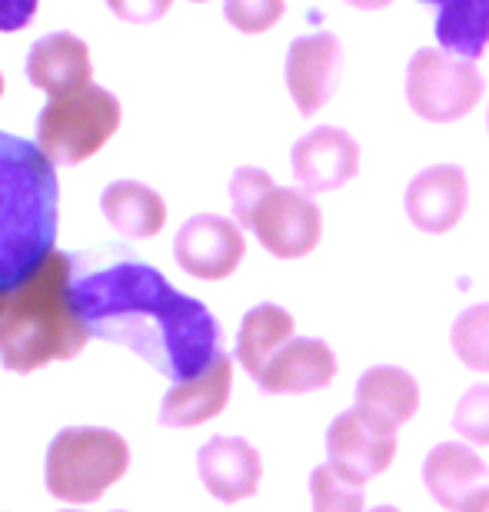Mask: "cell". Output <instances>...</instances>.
I'll return each instance as SVG.
<instances>
[{
  "label": "cell",
  "mask_w": 489,
  "mask_h": 512,
  "mask_svg": "<svg viewBox=\"0 0 489 512\" xmlns=\"http://www.w3.org/2000/svg\"><path fill=\"white\" fill-rule=\"evenodd\" d=\"M197 476L220 503H240L260 489V453L240 436H213L197 453Z\"/></svg>",
  "instance_id": "cell-14"
},
{
  "label": "cell",
  "mask_w": 489,
  "mask_h": 512,
  "mask_svg": "<svg viewBox=\"0 0 489 512\" xmlns=\"http://www.w3.org/2000/svg\"><path fill=\"white\" fill-rule=\"evenodd\" d=\"M293 340V316L277 303H260L243 316L237 333V363L260 383L263 370Z\"/></svg>",
  "instance_id": "cell-19"
},
{
  "label": "cell",
  "mask_w": 489,
  "mask_h": 512,
  "mask_svg": "<svg viewBox=\"0 0 489 512\" xmlns=\"http://www.w3.org/2000/svg\"><path fill=\"white\" fill-rule=\"evenodd\" d=\"M336 376V356L323 340L293 336L273 363L260 376V389L267 396H300L330 386Z\"/></svg>",
  "instance_id": "cell-15"
},
{
  "label": "cell",
  "mask_w": 489,
  "mask_h": 512,
  "mask_svg": "<svg viewBox=\"0 0 489 512\" xmlns=\"http://www.w3.org/2000/svg\"><path fill=\"white\" fill-rule=\"evenodd\" d=\"M100 210L107 223L127 240L157 237L167 223V207L157 190L144 187L137 180H117L100 193Z\"/></svg>",
  "instance_id": "cell-18"
},
{
  "label": "cell",
  "mask_w": 489,
  "mask_h": 512,
  "mask_svg": "<svg viewBox=\"0 0 489 512\" xmlns=\"http://www.w3.org/2000/svg\"><path fill=\"white\" fill-rule=\"evenodd\" d=\"M37 14V0H0V34H17Z\"/></svg>",
  "instance_id": "cell-28"
},
{
  "label": "cell",
  "mask_w": 489,
  "mask_h": 512,
  "mask_svg": "<svg viewBox=\"0 0 489 512\" xmlns=\"http://www.w3.org/2000/svg\"><path fill=\"white\" fill-rule=\"evenodd\" d=\"M230 386H233V360L227 353H220L210 370H203L187 383H177L163 396L160 426L190 429L220 416L230 403Z\"/></svg>",
  "instance_id": "cell-16"
},
{
  "label": "cell",
  "mask_w": 489,
  "mask_h": 512,
  "mask_svg": "<svg viewBox=\"0 0 489 512\" xmlns=\"http://www.w3.org/2000/svg\"><path fill=\"white\" fill-rule=\"evenodd\" d=\"M486 127H489V114H486Z\"/></svg>",
  "instance_id": "cell-34"
},
{
  "label": "cell",
  "mask_w": 489,
  "mask_h": 512,
  "mask_svg": "<svg viewBox=\"0 0 489 512\" xmlns=\"http://www.w3.org/2000/svg\"><path fill=\"white\" fill-rule=\"evenodd\" d=\"M193 4H203V0H193Z\"/></svg>",
  "instance_id": "cell-33"
},
{
  "label": "cell",
  "mask_w": 489,
  "mask_h": 512,
  "mask_svg": "<svg viewBox=\"0 0 489 512\" xmlns=\"http://www.w3.org/2000/svg\"><path fill=\"white\" fill-rule=\"evenodd\" d=\"M370 512H400L396 506H376V509H370Z\"/></svg>",
  "instance_id": "cell-31"
},
{
  "label": "cell",
  "mask_w": 489,
  "mask_h": 512,
  "mask_svg": "<svg viewBox=\"0 0 489 512\" xmlns=\"http://www.w3.org/2000/svg\"><path fill=\"white\" fill-rule=\"evenodd\" d=\"M423 486L450 512L489 509V469L470 446L440 443L423 459Z\"/></svg>",
  "instance_id": "cell-10"
},
{
  "label": "cell",
  "mask_w": 489,
  "mask_h": 512,
  "mask_svg": "<svg viewBox=\"0 0 489 512\" xmlns=\"http://www.w3.org/2000/svg\"><path fill=\"white\" fill-rule=\"evenodd\" d=\"M326 456L340 473L366 486V479L390 469L396 456V426L370 409L353 406L326 429Z\"/></svg>",
  "instance_id": "cell-7"
},
{
  "label": "cell",
  "mask_w": 489,
  "mask_h": 512,
  "mask_svg": "<svg viewBox=\"0 0 489 512\" xmlns=\"http://www.w3.org/2000/svg\"><path fill=\"white\" fill-rule=\"evenodd\" d=\"M453 429L476 446H489V383H476L453 409Z\"/></svg>",
  "instance_id": "cell-24"
},
{
  "label": "cell",
  "mask_w": 489,
  "mask_h": 512,
  "mask_svg": "<svg viewBox=\"0 0 489 512\" xmlns=\"http://www.w3.org/2000/svg\"><path fill=\"white\" fill-rule=\"evenodd\" d=\"M436 4V40L440 50L463 60H476L489 47V0H420Z\"/></svg>",
  "instance_id": "cell-20"
},
{
  "label": "cell",
  "mask_w": 489,
  "mask_h": 512,
  "mask_svg": "<svg viewBox=\"0 0 489 512\" xmlns=\"http://www.w3.org/2000/svg\"><path fill=\"white\" fill-rule=\"evenodd\" d=\"M7 296L10 293H0V320H4V310H7Z\"/></svg>",
  "instance_id": "cell-30"
},
{
  "label": "cell",
  "mask_w": 489,
  "mask_h": 512,
  "mask_svg": "<svg viewBox=\"0 0 489 512\" xmlns=\"http://www.w3.org/2000/svg\"><path fill=\"white\" fill-rule=\"evenodd\" d=\"M64 512H77V509H64Z\"/></svg>",
  "instance_id": "cell-35"
},
{
  "label": "cell",
  "mask_w": 489,
  "mask_h": 512,
  "mask_svg": "<svg viewBox=\"0 0 489 512\" xmlns=\"http://www.w3.org/2000/svg\"><path fill=\"white\" fill-rule=\"evenodd\" d=\"M243 253H247V243H243L240 227L217 213H197L173 237V256L193 280H227L240 266Z\"/></svg>",
  "instance_id": "cell-9"
},
{
  "label": "cell",
  "mask_w": 489,
  "mask_h": 512,
  "mask_svg": "<svg viewBox=\"0 0 489 512\" xmlns=\"http://www.w3.org/2000/svg\"><path fill=\"white\" fill-rule=\"evenodd\" d=\"M57 200L47 153L0 130V293H14L54 253Z\"/></svg>",
  "instance_id": "cell-2"
},
{
  "label": "cell",
  "mask_w": 489,
  "mask_h": 512,
  "mask_svg": "<svg viewBox=\"0 0 489 512\" xmlns=\"http://www.w3.org/2000/svg\"><path fill=\"white\" fill-rule=\"evenodd\" d=\"M343 74V47L330 30L297 37L287 50V87L303 117H313L336 94Z\"/></svg>",
  "instance_id": "cell-11"
},
{
  "label": "cell",
  "mask_w": 489,
  "mask_h": 512,
  "mask_svg": "<svg viewBox=\"0 0 489 512\" xmlns=\"http://www.w3.org/2000/svg\"><path fill=\"white\" fill-rule=\"evenodd\" d=\"M453 353L470 366V370L489 373V303L466 306L453 320L450 330Z\"/></svg>",
  "instance_id": "cell-23"
},
{
  "label": "cell",
  "mask_w": 489,
  "mask_h": 512,
  "mask_svg": "<svg viewBox=\"0 0 489 512\" xmlns=\"http://www.w3.org/2000/svg\"><path fill=\"white\" fill-rule=\"evenodd\" d=\"M310 496H313V512H363L366 506L363 483L340 473L333 463L313 469Z\"/></svg>",
  "instance_id": "cell-22"
},
{
  "label": "cell",
  "mask_w": 489,
  "mask_h": 512,
  "mask_svg": "<svg viewBox=\"0 0 489 512\" xmlns=\"http://www.w3.org/2000/svg\"><path fill=\"white\" fill-rule=\"evenodd\" d=\"M356 406L403 426L420 409V386L400 366H370L356 383Z\"/></svg>",
  "instance_id": "cell-21"
},
{
  "label": "cell",
  "mask_w": 489,
  "mask_h": 512,
  "mask_svg": "<svg viewBox=\"0 0 489 512\" xmlns=\"http://www.w3.org/2000/svg\"><path fill=\"white\" fill-rule=\"evenodd\" d=\"M110 10L130 24H154L170 10V0H107Z\"/></svg>",
  "instance_id": "cell-27"
},
{
  "label": "cell",
  "mask_w": 489,
  "mask_h": 512,
  "mask_svg": "<svg viewBox=\"0 0 489 512\" xmlns=\"http://www.w3.org/2000/svg\"><path fill=\"white\" fill-rule=\"evenodd\" d=\"M470 187L466 173L456 163H436V167L420 170L403 193L406 217L423 233H446L453 230L466 213Z\"/></svg>",
  "instance_id": "cell-13"
},
{
  "label": "cell",
  "mask_w": 489,
  "mask_h": 512,
  "mask_svg": "<svg viewBox=\"0 0 489 512\" xmlns=\"http://www.w3.org/2000/svg\"><path fill=\"white\" fill-rule=\"evenodd\" d=\"M290 167L303 193L340 190L360 170V143L340 127H317L293 143Z\"/></svg>",
  "instance_id": "cell-12"
},
{
  "label": "cell",
  "mask_w": 489,
  "mask_h": 512,
  "mask_svg": "<svg viewBox=\"0 0 489 512\" xmlns=\"http://www.w3.org/2000/svg\"><path fill=\"white\" fill-rule=\"evenodd\" d=\"M0 94H4V77H0Z\"/></svg>",
  "instance_id": "cell-32"
},
{
  "label": "cell",
  "mask_w": 489,
  "mask_h": 512,
  "mask_svg": "<svg viewBox=\"0 0 489 512\" xmlns=\"http://www.w3.org/2000/svg\"><path fill=\"white\" fill-rule=\"evenodd\" d=\"M250 230L257 233L260 247L277 260H300L320 243L323 217L317 203L310 200V193L273 187L253 213Z\"/></svg>",
  "instance_id": "cell-8"
},
{
  "label": "cell",
  "mask_w": 489,
  "mask_h": 512,
  "mask_svg": "<svg viewBox=\"0 0 489 512\" xmlns=\"http://www.w3.org/2000/svg\"><path fill=\"white\" fill-rule=\"evenodd\" d=\"M486 512H489V509H486Z\"/></svg>",
  "instance_id": "cell-36"
},
{
  "label": "cell",
  "mask_w": 489,
  "mask_h": 512,
  "mask_svg": "<svg viewBox=\"0 0 489 512\" xmlns=\"http://www.w3.org/2000/svg\"><path fill=\"white\" fill-rule=\"evenodd\" d=\"M27 77L34 87L50 94V100L84 90L90 87V50L67 30L40 37L27 54Z\"/></svg>",
  "instance_id": "cell-17"
},
{
  "label": "cell",
  "mask_w": 489,
  "mask_h": 512,
  "mask_svg": "<svg viewBox=\"0 0 489 512\" xmlns=\"http://www.w3.org/2000/svg\"><path fill=\"white\" fill-rule=\"evenodd\" d=\"M90 340L74 303V260L50 253L14 293L0 320V363L10 373H34L57 360H74Z\"/></svg>",
  "instance_id": "cell-3"
},
{
  "label": "cell",
  "mask_w": 489,
  "mask_h": 512,
  "mask_svg": "<svg viewBox=\"0 0 489 512\" xmlns=\"http://www.w3.org/2000/svg\"><path fill=\"white\" fill-rule=\"evenodd\" d=\"M350 7H360V10H380V7H390L393 0H346Z\"/></svg>",
  "instance_id": "cell-29"
},
{
  "label": "cell",
  "mask_w": 489,
  "mask_h": 512,
  "mask_svg": "<svg viewBox=\"0 0 489 512\" xmlns=\"http://www.w3.org/2000/svg\"><path fill=\"white\" fill-rule=\"evenodd\" d=\"M74 303L90 336L127 346L173 383L200 376L223 353L217 316L124 250L74 256Z\"/></svg>",
  "instance_id": "cell-1"
},
{
  "label": "cell",
  "mask_w": 489,
  "mask_h": 512,
  "mask_svg": "<svg viewBox=\"0 0 489 512\" xmlns=\"http://www.w3.org/2000/svg\"><path fill=\"white\" fill-rule=\"evenodd\" d=\"M483 97V77L473 60L453 57L446 50L423 47L406 67V104L413 114L433 124H453L466 117Z\"/></svg>",
  "instance_id": "cell-6"
},
{
  "label": "cell",
  "mask_w": 489,
  "mask_h": 512,
  "mask_svg": "<svg viewBox=\"0 0 489 512\" xmlns=\"http://www.w3.org/2000/svg\"><path fill=\"white\" fill-rule=\"evenodd\" d=\"M120 127V104L104 87H84L54 97L37 117V147L54 167L90 160Z\"/></svg>",
  "instance_id": "cell-5"
},
{
  "label": "cell",
  "mask_w": 489,
  "mask_h": 512,
  "mask_svg": "<svg viewBox=\"0 0 489 512\" xmlns=\"http://www.w3.org/2000/svg\"><path fill=\"white\" fill-rule=\"evenodd\" d=\"M223 14L243 34H263L283 17V0H223Z\"/></svg>",
  "instance_id": "cell-26"
},
{
  "label": "cell",
  "mask_w": 489,
  "mask_h": 512,
  "mask_svg": "<svg viewBox=\"0 0 489 512\" xmlns=\"http://www.w3.org/2000/svg\"><path fill=\"white\" fill-rule=\"evenodd\" d=\"M130 469L127 439L104 426H67L54 436L44 463L47 493L60 503H97Z\"/></svg>",
  "instance_id": "cell-4"
},
{
  "label": "cell",
  "mask_w": 489,
  "mask_h": 512,
  "mask_svg": "<svg viewBox=\"0 0 489 512\" xmlns=\"http://www.w3.org/2000/svg\"><path fill=\"white\" fill-rule=\"evenodd\" d=\"M273 190V180L267 170L260 167H240L230 180V203H233V217L240 227H250L253 213H257L260 200Z\"/></svg>",
  "instance_id": "cell-25"
}]
</instances>
